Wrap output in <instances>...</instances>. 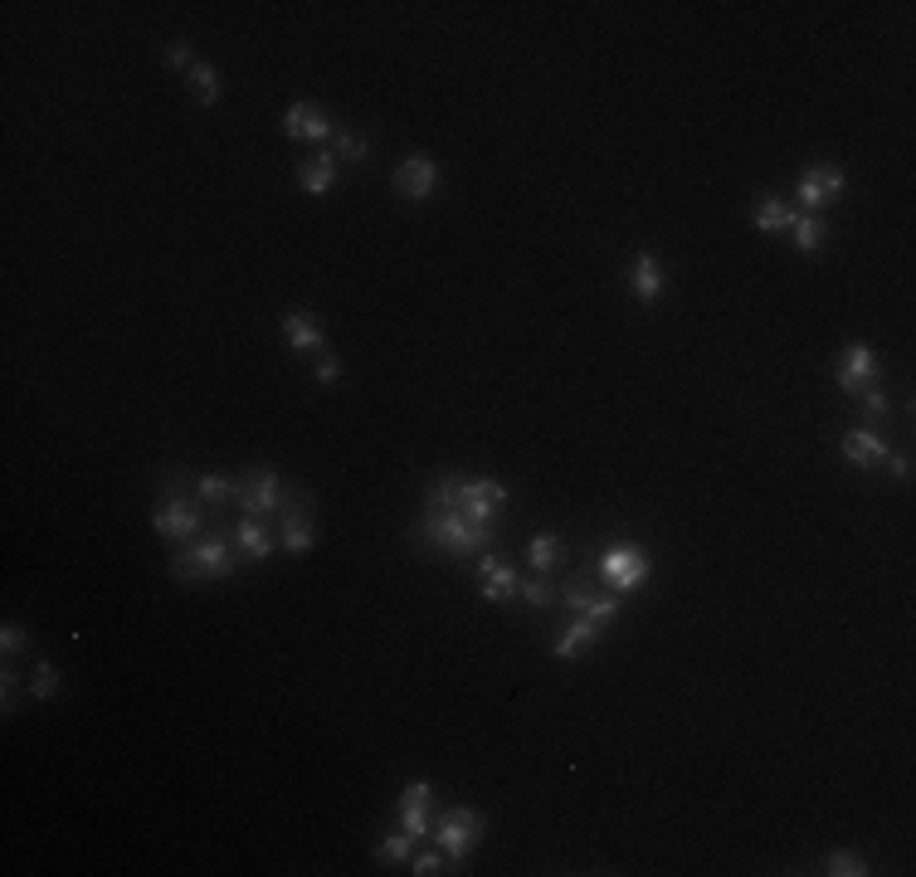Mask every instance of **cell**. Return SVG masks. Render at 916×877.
<instances>
[{
	"instance_id": "cell-1",
	"label": "cell",
	"mask_w": 916,
	"mask_h": 877,
	"mask_svg": "<svg viewBox=\"0 0 916 877\" xmlns=\"http://www.w3.org/2000/svg\"><path fill=\"white\" fill-rule=\"evenodd\" d=\"M415 537L425 541V547L444 551V556H482V551H492L498 531L463 517V512H459V478L439 473V478L429 483V492H425Z\"/></svg>"
},
{
	"instance_id": "cell-2",
	"label": "cell",
	"mask_w": 916,
	"mask_h": 877,
	"mask_svg": "<svg viewBox=\"0 0 916 877\" xmlns=\"http://www.w3.org/2000/svg\"><path fill=\"white\" fill-rule=\"evenodd\" d=\"M235 566H239V547H235V541L205 537V541H196V547H186V551H176V556H171V580H180V585L225 580V576H235Z\"/></svg>"
},
{
	"instance_id": "cell-3",
	"label": "cell",
	"mask_w": 916,
	"mask_h": 877,
	"mask_svg": "<svg viewBox=\"0 0 916 877\" xmlns=\"http://www.w3.org/2000/svg\"><path fill=\"white\" fill-rule=\"evenodd\" d=\"M284 502H288V492H284V478H278L274 468H249L235 478V508L244 512V517H254V522L278 517Z\"/></svg>"
},
{
	"instance_id": "cell-4",
	"label": "cell",
	"mask_w": 916,
	"mask_h": 877,
	"mask_svg": "<svg viewBox=\"0 0 916 877\" xmlns=\"http://www.w3.org/2000/svg\"><path fill=\"white\" fill-rule=\"evenodd\" d=\"M482 834H488V814L468 810V804H454V810H444V814L435 819L439 849H444V859H454V863H463L473 849H478Z\"/></svg>"
},
{
	"instance_id": "cell-5",
	"label": "cell",
	"mask_w": 916,
	"mask_h": 877,
	"mask_svg": "<svg viewBox=\"0 0 916 877\" xmlns=\"http://www.w3.org/2000/svg\"><path fill=\"white\" fill-rule=\"evenodd\" d=\"M600 580H605L614 594L639 590V585L649 580V551H643L639 541H610V547L600 551Z\"/></svg>"
},
{
	"instance_id": "cell-6",
	"label": "cell",
	"mask_w": 916,
	"mask_h": 877,
	"mask_svg": "<svg viewBox=\"0 0 916 877\" xmlns=\"http://www.w3.org/2000/svg\"><path fill=\"white\" fill-rule=\"evenodd\" d=\"M556 600L566 604L570 614H580V619L600 624V629L619 619V610H624V600H619V594H600V590H595V585H590L586 576H570V580H566V585H561V590H556Z\"/></svg>"
},
{
	"instance_id": "cell-7",
	"label": "cell",
	"mask_w": 916,
	"mask_h": 877,
	"mask_svg": "<svg viewBox=\"0 0 916 877\" xmlns=\"http://www.w3.org/2000/svg\"><path fill=\"white\" fill-rule=\"evenodd\" d=\"M507 508V488L498 478H463L459 483V512L478 527H492V517Z\"/></svg>"
},
{
	"instance_id": "cell-8",
	"label": "cell",
	"mask_w": 916,
	"mask_h": 877,
	"mask_svg": "<svg viewBox=\"0 0 916 877\" xmlns=\"http://www.w3.org/2000/svg\"><path fill=\"white\" fill-rule=\"evenodd\" d=\"M878 351L868 347V341H849V347L839 351V361H833V380H839L843 396H858V390H868L873 380H878Z\"/></svg>"
},
{
	"instance_id": "cell-9",
	"label": "cell",
	"mask_w": 916,
	"mask_h": 877,
	"mask_svg": "<svg viewBox=\"0 0 916 877\" xmlns=\"http://www.w3.org/2000/svg\"><path fill=\"white\" fill-rule=\"evenodd\" d=\"M843 186H849V180H843V171L833 166V161H814V166L800 176V186H794V205H804L810 215H819V210L829 205Z\"/></svg>"
},
{
	"instance_id": "cell-10",
	"label": "cell",
	"mask_w": 916,
	"mask_h": 877,
	"mask_svg": "<svg viewBox=\"0 0 916 877\" xmlns=\"http://www.w3.org/2000/svg\"><path fill=\"white\" fill-rule=\"evenodd\" d=\"M152 527L166 541H186V537H196V531H200V508L180 498L176 488H166V498L152 508Z\"/></svg>"
},
{
	"instance_id": "cell-11",
	"label": "cell",
	"mask_w": 916,
	"mask_h": 877,
	"mask_svg": "<svg viewBox=\"0 0 916 877\" xmlns=\"http://www.w3.org/2000/svg\"><path fill=\"white\" fill-rule=\"evenodd\" d=\"M429 804H435V785H429V780H410L405 794H400V804H396V819H400V829H405L410 839H425V834H435V814H429Z\"/></svg>"
},
{
	"instance_id": "cell-12",
	"label": "cell",
	"mask_w": 916,
	"mask_h": 877,
	"mask_svg": "<svg viewBox=\"0 0 916 877\" xmlns=\"http://www.w3.org/2000/svg\"><path fill=\"white\" fill-rule=\"evenodd\" d=\"M278 522H284V551H288V556H308V551L317 547V527H312V498H308V492L288 498L284 512H278Z\"/></svg>"
},
{
	"instance_id": "cell-13",
	"label": "cell",
	"mask_w": 916,
	"mask_h": 877,
	"mask_svg": "<svg viewBox=\"0 0 916 877\" xmlns=\"http://www.w3.org/2000/svg\"><path fill=\"white\" fill-rule=\"evenodd\" d=\"M390 186H396L400 200H429L439 186V161L425 156V151H419V156H405L396 166V176H390Z\"/></svg>"
},
{
	"instance_id": "cell-14",
	"label": "cell",
	"mask_w": 916,
	"mask_h": 877,
	"mask_svg": "<svg viewBox=\"0 0 916 877\" xmlns=\"http://www.w3.org/2000/svg\"><path fill=\"white\" fill-rule=\"evenodd\" d=\"M278 327H284L288 351H298V356H322V351H327V331H322L317 312H308V308H288Z\"/></svg>"
},
{
	"instance_id": "cell-15",
	"label": "cell",
	"mask_w": 916,
	"mask_h": 877,
	"mask_svg": "<svg viewBox=\"0 0 916 877\" xmlns=\"http://www.w3.org/2000/svg\"><path fill=\"white\" fill-rule=\"evenodd\" d=\"M478 580H482L478 594H482L488 604H512V600H517V590H522V576H517V571H512L507 561L488 556V551L478 556Z\"/></svg>"
},
{
	"instance_id": "cell-16",
	"label": "cell",
	"mask_w": 916,
	"mask_h": 877,
	"mask_svg": "<svg viewBox=\"0 0 916 877\" xmlns=\"http://www.w3.org/2000/svg\"><path fill=\"white\" fill-rule=\"evenodd\" d=\"M331 133H337V123L317 103H293L284 113V137H293V142H331Z\"/></svg>"
},
{
	"instance_id": "cell-17",
	"label": "cell",
	"mask_w": 916,
	"mask_h": 877,
	"mask_svg": "<svg viewBox=\"0 0 916 877\" xmlns=\"http://www.w3.org/2000/svg\"><path fill=\"white\" fill-rule=\"evenodd\" d=\"M839 449H843V459H849L853 468H882V463H888V439H882L878 429H868V425L843 429Z\"/></svg>"
},
{
	"instance_id": "cell-18",
	"label": "cell",
	"mask_w": 916,
	"mask_h": 877,
	"mask_svg": "<svg viewBox=\"0 0 916 877\" xmlns=\"http://www.w3.org/2000/svg\"><path fill=\"white\" fill-rule=\"evenodd\" d=\"M600 634H605L600 624H590V619H580V614H576V619H570L566 629H561V639L551 643V653H556L561 663H576V659H586V653L595 649Z\"/></svg>"
},
{
	"instance_id": "cell-19",
	"label": "cell",
	"mask_w": 916,
	"mask_h": 877,
	"mask_svg": "<svg viewBox=\"0 0 916 877\" xmlns=\"http://www.w3.org/2000/svg\"><path fill=\"white\" fill-rule=\"evenodd\" d=\"M629 288L639 302H658L663 288H668V274H663V259L658 254H639L629 264Z\"/></svg>"
},
{
	"instance_id": "cell-20",
	"label": "cell",
	"mask_w": 916,
	"mask_h": 877,
	"mask_svg": "<svg viewBox=\"0 0 916 877\" xmlns=\"http://www.w3.org/2000/svg\"><path fill=\"white\" fill-rule=\"evenodd\" d=\"M331 180H337V156H331V147L298 161V186H303L308 196H327Z\"/></svg>"
},
{
	"instance_id": "cell-21",
	"label": "cell",
	"mask_w": 916,
	"mask_h": 877,
	"mask_svg": "<svg viewBox=\"0 0 916 877\" xmlns=\"http://www.w3.org/2000/svg\"><path fill=\"white\" fill-rule=\"evenodd\" d=\"M794 220H800V210L785 205L780 196H756V229L761 235H790Z\"/></svg>"
},
{
	"instance_id": "cell-22",
	"label": "cell",
	"mask_w": 916,
	"mask_h": 877,
	"mask_svg": "<svg viewBox=\"0 0 916 877\" xmlns=\"http://www.w3.org/2000/svg\"><path fill=\"white\" fill-rule=\"evenodd\" d=\"M235 547H239V556H244V561H268V556H274V537H268V527H264V522H254V517H239Z\"/></svg>"
},
{
	"instance_id": "cell-23",
	"label": "cell",
	"mask_w": 916,
	"mask_h": 877,
	"mask_svg": "<svg viewBox=\"0 0 916 877\" xmlns=\"http://www.w3.org/2000/svg\"><path fill=\"white\" fill-rule=\"evenodd\" d=\"M527 561H531V571H537V576H551V571L566 561V541H561L556 531H541V537L527 541Z\"/></svg>"
},
{
	"instance_id": "cell-24",
	"label": "cell",
	"mask_w": 916,
	"mask_h": 877,
	"mask_svg": "<svg viewBox=\"0 0 916 877\" xmlns=\"http://www.w3.org/2000/svg\"><path fill=\"white\" fill-rule=\"evenodd\" d=\"M790 235H794V249H800V254H819L824 239H829V225H824L819 215H800Z\"/></svg>"
},
{
	"instance_id": "cell-25",
	"label": "cell",
	"mask_w": 916,
	"mask_h": 877,
	"mask_svg": "<svg viewBox=\"0 0 916 877\" xmlns=\"http://www.w3.org/2000/svg\"><path fill=\"white\" fill-rule=\"evenodd\" d=\"M327 147H331V156H337V161H347V166H361V161L371 156V142H366V137H356L351 127H337Z\"/></svg>"
},
{
	"instance_id": "cell-26",
	"label": "cell",
	"mask_w": 916,
	"mask_h": 877,
	"mask_svg": "<svg viewBox=\"0 0 916 877\" xmlns=\"http://www.w3.org/2000/svg\"><path fill=\"white\" fill-rule=\"evenodd\" d=\"M196 492L210 508H225V502H235V478H225V473H196Z\"/></svg>"
},
{
	"instance_id": "cell-27",
	"label": "cell",
	"mask_w": 916,
	"mask_h": 877,
	"mask_svg": "<svg viewBox=\"0 0 916 877\" xmlns=\"http://www.w3.org/2000/svg\"><path fill=\"white\" fill-rule=\"evenodd\" d=\"M190 93H196L200 108H215L219 103V68L215 64H196V68H190Z\"/></svg>"
},
{
	"instance_id": "cell-28",
	"label": "cell",
	"mask_w": 916,
	"mask_h": 877,
	"mask_svg": "<svg viewBox=\"0 0 916 877\" xmlns=\"http://www.w3.org/2000/svg\"><path fill=\"white\" fill-rule=\"evenodd\" d=\"M29 698H35V702H54L59 698V668L49 659H39L35 673H29Z\"/></svg>"
},
{
	"instance_id": "cell-29",
	"label": "cell",
	"mask_w": 916,
	"mask_h": 877,
	"mask_svg": "<svg viewBox=\"0 0 916 877\" xmlns=\"http://www.w3.org/2000/svg\"><path fill=\"white\" fill-rule=\"evenodd\" d=\"M824 873L829 877H868V859L853 849H833L829 859H824Z\"/></svg>"
},
{
	"instance_id": "cell-30",
	"label": "cell",
	"mask_w": 916,
	"mask_h": 877,
	"mask_svg": "<svg viewBox=\"0 0 916 877\" xmlns=\"http://www.w3.org/2000/svg\"><path fill=\"white\" fill-rule=\"evenodd\" d=\"M517 600L527 604V610H551V604H556V585H551L547 576H531V580H522Z\"/></svg>"
},
{
	"instance_id": "cell-31",
	"label": "cell",
	"mask_w": 916,
	"mask_h": 877,
	"mask_svg": "<svg viewBox=\"0 0 916 877\" xmlns=\"http://www.w3.org/2000/svg\"><path fill=\"white\" fill-rule=\"evenodd\" d=\"M376 859H380V863H410V859H415V839H410L405 829L390 834V839L376 843Z\"/></svg>"
},
{
	"instance_id": "cell-32",
	"label": "cell",
	"mask_w": 916,
	"mask_h": 877,
	"mask_svg": "<svg viewBox=\"0 0 916 877\" xmlns=\"http://www.w3.org/2000/svg\"><path fill=\"white\" fill-rule=\"evenodd\" d=\"M0 649H5V663L15 659V653H25L29 649V629H25V624H15V619L0 624Z\"/></svg>"
},
{
	"instance_id": "cell-33",
	"label": "cell",
	"mask_w": 916,
	"mask_h": 877,
	"mask_svg": "<svg viewBox=\"0 0 916 877\" xmlns=\"http://www.w3.org/2000/svg\"><path fill=\"white\" fill-rule=\"evenodd\" d=\"M858 410L868 419H892V410H898V405H892L882 390H858Z\"/></svg>"
},
{
	"instance_id": "cell-34",
	"label": "cell",
	"mask_w": 916,
	"mask_h": 877,
	"mask_svg": "<svg viewBox=\"0 0 916 877\" xmlns=\"http://www.w3.org/2000/svg\"><path fill=\"white\" fill-rule=\"evenodd\" d=\"M15 707H20V682H15V668L5 663V673H0V712L15 717Z\"/></svg>"
},
{
	"instance_id": "cell-35",
	"label": "cell",
	"mask_w": 916,
	"mask_h": 877,
	"mask_svg": "<svg viewBox=\"0 0 916 877\" xmlns=\"http://www.w3.org/2000/svg\"><path fill=\"white\" fill-rule=\"evenodd\" d=\"M312 376H317V386H337V380H341V356L322 351V356H317V366H312Z\"/></svg>"
},
{
	"instance_id": "cell-36",
	"label": "cell",
	"mask_w": 916,
	"mask_h": 877,
	"mask_svg": "<svg viewBox=\"0 0 916 877\" xmlns=\"http://www.w3.org/2000/svg\"><path fill=\"white\" fill-rule=\"evenodd\" d=\"M410 873H415V877H439V873H444V849H439V853H415V859H410Z\"/></svg>"
},
{
	"instance_id": "cell-37",
	"label": "cell",
	"mask_w": 916,
	"mask_h": 877,
	"mask_svg": "<svg viewBox=\"0 0 916 877\" xmlns=\"http://www.w3.org/2000/svg\"><path fill=\"white\" fill-rule=\"evenodd\" d=\"M161 59H166V68H196V59H190V39H171Z\"/></svg>"
},
{
	"instance_id": "cell-38",
	"label": "cell",
	"mask_w": 916,
	"mask_h": 877,
	"mask_svg": "<svg viewBox=\"0 0 916 877\" xmlns=\"http://www.w3.org/2000/svg\"><path fill=\"white\" fill-rule=\"evenodd\" d=\"M892 483H912V453H898V459H892Z\"/></svg>"
}]
</instances>
